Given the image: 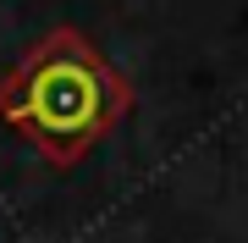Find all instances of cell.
<instances>
[{"mask_svg": "<svg viewBox=\"0 0 248 243\" xmlns=\"http://www.w3.org/2000/svg\"><path fill=\"white\" fill-rule=\"evenodd\" d=\"M133 111V83L78 28H55L0 78V116L45 161H83Z\"/></svg>", "mask_w": 248, "mask_h": 243, "instance_id": "1", "label": "cell"}]
</instances>
